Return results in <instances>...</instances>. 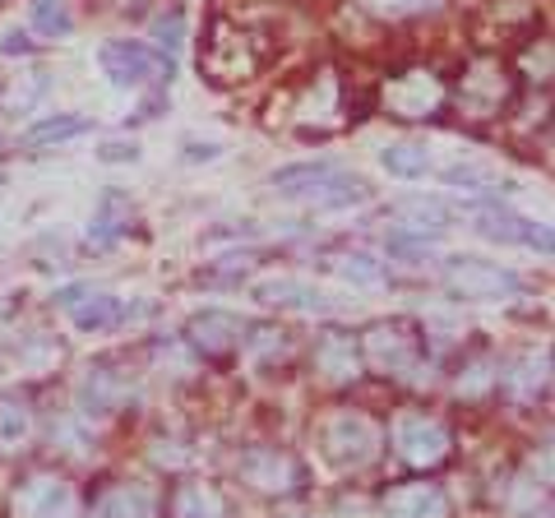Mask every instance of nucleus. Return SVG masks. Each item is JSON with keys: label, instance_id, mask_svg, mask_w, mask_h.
Segmentation results:
<instances>
[{"label": "nucleus", "instance_id": "obj_3", "mask_svg": "<svg viewBox=\"0 0 555 518\" xmlns=\"http://www.w3.org/2000/svg\"><path fill=\"white\" fill-rule=\"evenodd\" d=\"M361 361L389 379H412L426 366V334L412 320H379L361 334Z\"/></svg>", "mask_w": 555, "mask_h": 518}, {"label": "nucleus", "instance_id": "obj_22", "mask_svg": "<svg viewBox=\"0 0 555 518\" xmlns=\"http://www.w3.org/2000/svg\"><path fill=\"white\" fill-rule=\"evenodd\" d=\"M28 430H33V412L24 399H14V393H0V444L14 449V444H24L28 440Z\"/></svg>", "mask_w": 555, "mask_h": 518}, {"label": "nucleus", "instance_id": "obj_4", "mask_svg": "<svg viewBox=\"0 0 555 518\" xmlns=\"http://www.w3.org/2000/svg\"><path fill=\"white\" fill-rule=\"evenodd\" d=\"M514 98V70L500 56H473L463 65V79L454 89V102L467 120H495L505 116Z\"/></svg>", "mask_w": 555, "mask_h": 518}, {"label": "nucleus", "instance_id": "obj_13", "mask_svg": "<svg viewBox=\"0 0 555 518\" xmlns=\"http://www.w3.org/2000/svg\"><path fill=\"white\" fill-rule=\"evenodd\" d=\"M310 361H315V371L328 385H347V379L361 375V348L347 329H324L315 338V348H310Z\"/></svg>", "mask_w": 555, "mask_h": 518}, {"label": "nucleus", "instance_id": "obj_16", "mask_svg": "<svg viewBox=\"0 0 555 518\" xmlns=\"http://www.w3.org/2000/svg\"><path fill=\"white\" fill-rule=\"evenodd\" d=\"M222 514H228V500L208 481H181L171 491V518H222Z\"/></svg>", "mask_w": 555, "mask_h": 518}, {"label": "nucleus", "instance_id": "obj_12", "mask_svg": "<svg viewBox=\"0 0 555 518\" xmlns=\"http://www.w3.org/2000/svg\"><path fill=\"white\" fill-rule=\"evenodd\" d=\"M102 70L116 83H126V89H139V83H149V79L171 75V61L158 56V51H149L144 42H107L102 47Z\"/></svg>", "mask_w": 555, "mask_h": 518}, {"label": "nucleus", "instance_id": "obj_8", "mask_svg": "<svg viewBox=\"0 0 555 518\" xmlns=\"http://www.w3.org/2000/svg\"><path fill=\"white\" fill-rule=\"evenodd\" d=\"M393 449L412 468H440V463L454 454V436H449V426L440 417L408 407L393 417Z\"/></svg>", "mask_w": 555, "mask_h": 518}, {"label": "nucleus", "instance_id": "obj_15", "mask_svg": "<svg viewBox=\"0 0 555 518\" xmlns=\"http://www.w3.org/2000/svg\"><path fill=\"white\" fill-rule=\"evenodd\" d=\"M385 509L393 518H444L449 500L440 487H430V481H408V487H393L385 495Z\"/></svg>", "mask_w": 555, "mask_h": 518}, {"label": "nucleus", "instance_id": "obj_28", "mask_svg": "<svg viewBox=\"0 0 555 518\" xmlns=\"http://www.w3.org/2000/svg\"><path fill=\"white\" fill-rule=\"evenodd\" d=\"M181 33H185V20H181V10H171V20L158 24V42L177 51V47H181Z\"/></svg>", "mask_w": 555, "mask_h": 518}, {"label": "nucleus", "instance_id": "obj_6", "mask_svg": "<svg viewBox=\"0 0 555 518\" xmlns=\"http://www.w3.org/2000/svg\"><path fill=\"white\" fill-rule=\"evenodd\" d=\"M444 98H449L444 79L436 70H426V65H412V70H398L393 79H385L379 107L393 120H430L444 112Z\"/></svg>", "mask_w": 555, "mask_h": 518}, {"label": "nucleus", "instance_id": "obj_18", "mask_svg": "<svg viewBox=\"0 0 555 518\" xmlns=\"http://www.w3.org/2000/svg\"><path fill=\"white\" fill-rule=\"evenodd\" d=\"M255 297L264 306H287V310H320V292L301 283V279H273V283H259Z\"/></svg>", "mask_w": 555, "mask_h": 518}, {"label": "nucleus", "instance_id": "obj_30", "mask_svg": "<svg viewBox=\"0 0 555 518\" xmlns=\"http://www.w3.org/2000/svg\"><path fill=\"white\" fill-rule=\"evenodd\" d=\"M102 158H107V163H126V158H134V144H107V148H102Z\"/></svg>", "mask_w": 555, "mask_h": 518}, {"label": "nucleus", "instance_id": "obj_31", "mask_svg": "<svg viewBox=\"0 0 555 518\" xmlns=\"http://www.w3.org/2000/svg\"><path fill=\"white\" fill-rule=\"evenodd\" d=\"M14 51H28V38H24V33H10V42H5V56H14Z\"/></svg>", "mask_w": 555, "mask_h": 518}, {"label": "nucleus", "instance_id": "obj_26", "mask_svg": "<svg viewBox=\"0 0 555 518\" xmlns=\"http://www.w3.org/2000/svg\"><path fill=\"white\" fill-rule=\"evenodd\" d=\"M398 213H403V218H416V228H426V222H430V228H449V209H444V204L440 199H403V204H398Z\"/></svg>", "mask_w": 555, "mask_h": 518}, {"label": "nucleus", "instance_id": "obj_29", "mask_svg": "<svg viewBox=\"0 0 555 518\" xmlns=\"http://www.w3.org/2000/svg\"><path fill=\"white\" fill-rule=\"evenodd\" d=\"M98 10H107V14H139L149 5V0H93Z\"/></svg>", "mask_w": 555, "mask_h": 518}, {"label": "nucleus", "instance_id": "obj_5", "mask_svg": "<svg viewBox=\"0 0 555 518\" xmlns=\"http://www.w3.org/2000/svg\"><path fill=\"white\" fill-rule=\"evenodd\" d=\"M315 436H320V449L338 468H366V463L379 458V426L366 412H352V407L324 412L315 422Z\"/></svg>", "mask_w": 555, "mask_h": 518}, {"label": "nucleus", "instance_id": "obj_32", "mask_svg": "<svg viewBox=\"0 0 555 518\" xmlns=\"http://www.w3.org/2000/svg\"><path fill=\"white\" fill-rule=\"evenodd\" d=\"M0 5H5V0H0Z\"/></svg>", "mask_w": 555, "mask_h": 518}, {"label": "nucleus", "instance_id": "obj_17", "mask_svg": "<svg viewBox=\"0 0 555 518\" xmlns=\"http://www.w3.org/2000/svg\"><path fill=\"white\" fill-rule=\"evenodd\" d=\"M126 389H130L126 375H112V366H93L79 385V399L89 412H112L120 399H126Z\"/></svg>", "mask_w": 555, "mask_h": 518}, {"label": "nucleus", "instance_id": "obj_20", "mask_svg": "<svg viewBox=\"0 0 555 518\" xmlns=\"http://www.w3.org/2000/svg\"><path fill=\"white\" fill-rule=\"evenodd\" d=\"M473 228L481 236H491V241H524L528 236V222L509 213V209H500V204H481V209H473Z\"/></svg>", "mask_w": 555, "mask_h": 518}, {"label": "nucleus", "instance_id": "obj_10", "mask_svg": "<svg viewBox=\"0 0 555 518\" xmlns=\"http://www.w3.org/2000/svg\"><path fill=\"white\" fill-rule=\"evenodd\" d=\"M236 472L250 481L255 491H297L306 481V468L287 449H273V444H255L236 458Z\"/></svg>", "mask_w": 555, "mask_h": 518}, {"label": "nucleus", "instance_id": "obj_21", "mask_svg": "<svg viewBox=\"0 0 555 518\" xmlns=\"http://www.w3.org/2000/svg\"><path fill=\"white\" fill-rule=\"evenodd\" d=\"M83 126H89L83 116H47V120H38V126H33V130L24 134L20 144H24L28 153H38V148H47V144L75 140V134H83Z\"/></svg>", "mask_w": 555, "mask_h": 518}, {"label": "nucleus", "instance_id": "obj_19", "mask_svg": "<svg viewBox=\"0 0 555 518\" xmlns=\"http://www.w3.org/2000/svg\"><path fill=\"white\" fill-rule=\"evenodd\" d=\"M69 310H75V324L79 329H93V334H102V329H116L120 320H126V310H120V301L116 297H107V292H83V301H69Z\"/></svg>", "mask_w": 555, "mask_h": 518}, {"label": "nucleus", "instance_id": "obj_27", "mask_svg": "<svg viewBox=\"0 0 555 518\" xmlns=\"http://www.w3.org/2000/svg\"><path fill=\"white\" fill-rule=\"evenodd\" d=\"M338 273H343V279H357V283H375L379 279V273H385V269H379V259H371V255H343L338 259V264H334Z\"/></svg>", "mask_w": 555, "mask_h": 518}, {"label": "nucleus", "instance_id": "obj_25", "mask_svg": "<svg viewBox=\"0 0 555 518\" xmlns=\"http://www.w3.org/2000/svg\"><path fill=\"white\" fill-rule=\"evenodd\" d=\"M357 5L379 14V20H408V14H430L440 0H357Z\"/></svg>", "mask_w": 555, "mask_h": 518}, {"label": "nucleus", "instance_id": "obj_14", "mask_svg": "<svg viewBox=\"0 0 555 518\" xmlns=\"http://www.w3.org/2000/svg\"><path fill=\"white\" fill-rule=\"evenodd\" d=\"M14 514L20 518H61L69 514V487L56 472H38L14 491Z\"/></svg>", "mask_w": 555, "mask_h": 518}, {"label": "nucleus", "instance_id": "obj_23", "mask_svg": "<svg viewBox=\"0 0 555 518\" xmlns=\"http://www.w3.org/2000/svg\"><path fill=\"white\" fill-rule=\"evenodd\" d=\"M33 28L47 33V38H65V33L75 28L69 0H33Z\"/></svg>", "mask_w": 555, "mask_h": 518}, {"label": "nucleus", "instance_id": "obj_7", "mask_svg": "<svg viewBox=\"0 0 555 518\" xmlns=\"http://www.w3.org/2000/svg\"><path fill=\"white\" fill-rule=\"evenodd\" d=\"M347 120H357V112H352V93H347L343 75L338 70L310 75V83L301 89V102H297V130L301 134H334Z\"/></svg>", "mask_w": 555, "mask_h": 518}, {"label": "nucleus", "instance_id": "obj_2", "mask_svg": "<svg viewBox=\"0 0 555 518\" xmlns=\"http://www.w3.org/2000/svg\"><path fill=\"white\" fill-rule=\"evenodd\" d=\"M273 190L297 204H310V209H347V204H361L371 195L366 181L334 163H292L273 171Z\"/></svg>", "mask_w": 555, "mask_h": 518}, {"label": "nucleus", "instance_id": "obj_24", "mask_svg": "<svg viewBox=\"0 0 555 518\" xmlns=\"http://www.w3.org/2000/svg\"><path fill=\"white\" fill-rule=\"evenodd\" d=\"M379 163H385L393 177H422V171L430 167L422 144H389L385 153H379Z\"/></svg>", "mask_w": 555, "mask_h": 518}, {"label": "nucleus", "instance_id": "obj_9", "mask_svg": "<svg viewBox=\"0 0 555 518\" xmlns=\"http://www.w3.org/2000/svg\"><path fill=\"white\" fill-rule=\"evenodd\" d=\"M444 287L454 297H467V301H495V297H514L524 279L505 264H491V259H477V255H454L444 259Z\"/></svg>", "mask_w": 555, "mask_h": 518}, {"label": "nucleus", "instance_id": "obj_1", "mask_svg": "<svg viewBox=\"0 0 555 518\" xmlns=\"http://www.w3.org/2000/svg\"><path fill=\"white\" fill-rule=\"evenodd\" d=\"M269 51L273 47L264 42V33H250L236 20H228V14H214L204 51H199V70L228 89V83H246V79H255L259 70H264Z\"/></svg>", "mask_w": 555, "mask_h": 518}, {"label": "nucleus", "instance_id": "obj_11", "mask_svg": "<svg viewBox=\"0 0 555 518\" xmlns=\"http://www.w3.org/2000/svg\"><path fill=\"white\" fill-rule=\"evenodd\" d=\"M185 338L199 357L228 361V357L241 352V342H246V324H241L236 315H228V310H204V315H195L185 324Z\"/></svg>", "mask_w": 555, "mask_h": 518}]
</instances>
